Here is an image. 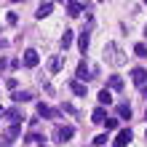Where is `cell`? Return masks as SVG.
I'll return each mask as SVG.
<instances>
[{"mask_svg":"<svg viewBox=\"0 0 147 147\" xmlns=\"http://www.w3.org/2000/svg\"><path fill=\"white\" fill-rule=\"evenodd\" d=\"M5 86H8L11 91H16V86H19V80H16V78H8V80H5Z\"/></svg>","mask_w":147,"mask_h":147,"instance_id":"cell-23","label":"cell"},{"mask_svg":"<svg viewBox=\"0 0 147 147\" xmlns=\"http://www.w3.org/2000/svg\"><path fill=\"white\" fill-rule=\"evenodd\" d=\"M105 126H107V128H118V120H115V118H107Z\"/></svg>","mask_w":147,"mask_h":147,"instance_id":"cell-24","label":"cell"},{"mask_svg":"<svg viewBox=\"0 0 147 147\" xmlns=\"http://www.w3.org/2000/svg\"><path fill=\"white\" fill-rule=\"evenodd\" d=\"M3 115H5V110H3V105H0V118H3Z\"/></svg>","mask_w":147,"mask_h":147,"instance_id":"cell-27","label":"cell"},{"mask_svg":"<svg viewBox=\"0 0 147 147\" xmlns=\"http://www.w3.org/2000/svg\"><path fill=\"white\" fill-rule=\"evenodd\" d=\"M88 46H91V38H88V32H83V35L78 38V48H80V54H86Z\"/></svg>","mask_w":147,"mask_h":147,"instance_id":"cell-12","label":"cell"},{"mask_svg":"<svg viewBox=\"0 0 147 147\" xmlns=\"http://www.w3.org/2000/svg\"><path fill=\"white\" fill-rule=\"evenodd\" d=\"M32 99V91H16L13 94V102L16 105H24V102H30Z\"/></svg>","mask_w":147,"mask_h":147,"instance_id":"cell-13","label":"cell"},{"mask_svg":"<svg viewBox=\"0 0 147 147\" xmlns=\"http://www.w3.org/2000/svg\"><path fill=\"white\" fill-rule=\"evenodd\" d=\"M105 59L112 64V67H120V64H126V54L120 51L115 43H107L105 46Z\"/></svg>","mask_w":147,"mask_h":147,"instance_id":"cell-1","label":"cell"},{"mask_svg":"<svg viewBox=\"0 0 147 147\" xmlns=\"http://www.w3.org/2000/svg\"><path fill=\"white\" fill-rule=\"evenodd\" d=\"M131 139H134L131 131H128V128H123V131H118V136H115V142H112V147H126Z\"/></svg>","mask_w":147,"mask_h":147,"instance_id":"cell-4","label":"cell"},{"mask_svg":"<svg viewBox=\"0 0 147 147\" xmlns=\"http://www.w3.org/2000/svg\"><path fill=\"white\" fill-rule=\"evenodd\" d=\"M83 8L86 5H80V3H67V13H70V16H80Z\"/></svg>","mask_w":147,"mask_h":147,"instance_id":"cell-17","label":"cell"},{"mask_svg":"<svg viewBox=\"0 0 147 147\" xmlns=\"http://www.w3.org/2000/svg\"><path fill=\"white\" fill-rule=\"evenodd\" d=\"M118 115L126 118V120H131V107H128V105H118Z\"/></svg>","mask_w":147,"mask_h":147,"instance_id":"cell-18","label":"cell"},{"mask_svg":"<svg viewBox=\"0 0 147 147\" xmlns=\"http://www.w3.org/2000/svg\"><path fill=\"white\" fill-rule=\"evenodd\" d=\"M99 102H102V105H110V102H112V94H110L107 88H102V91H99Z\"/></svg>","mask_w":147,"mask_h":147,"instance_id":"cell-20","label":"cell"},{"mask_svg":"<svg viewBox=\"0 0 147 147\" xmlns=\"http://www.w3.org/2000/svg\"><path fill=\"white\" fill-rule=\"evenodd\" d=\"M70 88H72L75 96H86V83H80V80H70Z\"/></svg>","mask_w":147,"mask_h":147,"instance_id":"cell-11","label":"cell"},{"mask_svg":"<svg viewBox=\"0 0 147 147\" xmlns=\"http://www.w3.org/2000/svg\"><path fill=\"white\" fill-rule=\"evenodd\" d=\"M0 46H3V40H0Z\"/></svg>","mask_w":147,"mask_h":147,"instance_id":"cell-30","label":"cell"},{"mask_svg":"<svg viewBox=\"0 0 147 147\" xmlns=\"http://www.w3.org/2000/svg\"><path fill=\"white\" fill-rule=\"evenodd\" d=\"M144 32H147V27H144Z\"/></svg>","mask_w":147,"mask_h":147,"instance_id":"cell-31","label":"cell"},{"mask_svg":"<svg viewBox=\"0 0 147 147\" xmlns=\"http://www.w3.org/2000/svg\"><path fill=\"white\" fill-rule=\"evenodd\" d=\"M51 11H54V3H43V5H38V19H43V16H48Z\"/></svg>","mask_w":147,"mask_h":147,"instance_id":"cell-16","label":"cell"},{"mask_svg":"<svg viewBox=\"0 0 147 147\" xmlns=\"http://www.w3.org/2000/svg\"><path fill=\"white\" fill-rule=\"evenodd\" d=\"M131 80H134V86H144V80H147V70H142V67H134V70H131Z\"/></svg>","mask_w":147,"mask_h":147,"instance_id":"cell-5","label":"cell"},{"mask_svg":"<svg viewBox=\"0 0 147 147\" xmlns=\"http://www.w3.org/2000/svg\"><path fill=\"white\" fill-rule=\"evenodd\" d=\"M107 83H110V88H112V91H120V88H123V78H120V75H110V80H107Z\"/></svg>","mask_w":147,"mask_h":147,"instance_id":"cell-14","label":"cell"},{"mask_svg":"<svg viewBox=\"0 0 147 147\" xmlns=\"http://www.w3.org/2000/svg\"><path fill=\"white\" fill-rule=\"evenodd\" d=\"M3 67H5V59H0V70H3Z\"/></svg>","mask_w":147,"mask_h":147,"instance_id":"cell-26","label":"cell"},{"mask_svg":"<svg viewBox=\"0 0 147 147\" xmlns=\"http://www.w3.org/2000/svg\"><path fill=\"white\" fill-rule=\"evenodd\" d=\"M88 75H91V67L86 62H80L78 64V78H80V80H88Z\"/></svg>","mask_w":147,"mask_h":147,"instance_id":"cell-15","label":"cell"},{"mask_svg":"<svg viewBox=\"0 0 147 147\" xmlns=\"http://www.w3.org/2000/svg\"><path fill=\"white\" fill-rule=\"evenodd\" d=\"M62 67H64V59H62V56H51V62H48V70H51V72L56 75Z\"/></svg>","mask_w":147,"mask_h":147,"instance_id":"cell-8","label":"cell"},{"mask_svg":"<svg viewBox=\"0 0 147 147\" xmlns=\"http://www.w3.org/2000/svg\"><path fill=\"white\" fill-rule=\"evenodd\" d=\"M134 54L144 59V56H147V46H144V43H136V46H134Z\"/></svg>","mask_w":147,"mask_h":147,"instance_id":"cell-21","label":"cell"},{"mask_svg":"<svg viewBox=\"0 0 147 147\" xmlns=\"http://www.w3.org/2000/svg\"><path fill=\"white\" fill-rule=\"evenodd\" d=\"M3 118H8V120H13V123H22V112H19V107H11V110H5V115Z\"/></svg>","mask_w":147,"mask_h":147,"instance_id":"cell-10","label":"cell"},{"mask_svg":"<svg viewBox=\"0 0 147 147\" xmlns=\"http://www.w3.org/2000/svg\"><path fill=\"white\" fill-rule=\"evenodd\" d=\"M19 134H22V123H13V126H8L5 128V142H11V139H19Z\"/></svg>","mask_w":147,"mask_h":147,"instance_id":"cell-6","label":"cell"},{"mask_svg":"<svg viewBox=\"0 0 147 147\" xmlns=\"http://www.w3.org/2000/svg\"><path fill=\"white\" fill-rule=\"evenodd\" d=\"M144 118H147V110H144Z\"/></svg>","mask_w":147,"mask_h":147,"instance_id":"cell-29","label":"cell"},{"mask_svg":"<svg viewBox=\"0 0 147 147\" xmlns=\"http://www.w3.org/2000/svg\"><path fill=\"white\" fill-rule=\"evenodd\" d=\"M91 120H94V123H105V120H107V110L105 107H96V110L91 112Z\"/></svg>","mask_w":147,"mask_h":147,"instance_id":"cell-9","label":"cell"},{"mask_svg":"<svg viewBox=\"0 0 147 147\" xmlns=\"http://www.w3.org/2000/svg\"><path fill=\"white\" fill-rule=\"evenodd\" d=\"M0 147H8V144H5V142H0Z\"/></svg>","mask_w":147,"mask_h":147,"instance_id":"cell-28","label":"cell"},{"mask_svg":"<svg viewBox=\"0 0 147 147\" xmlns=\"http://www.w3.org/2000/svg\"><path fill=\"white\" fill-rule=\"evenodd\" d=\"M16 22H19V16H16V13L11 11V13H8V24H16Z\"/></svg>","mask_w":147,"mask_h":147,"instance_id":"cell-25","label":"cell"},{"mask_svg":"<svg viewBox=\"0 0 147 147\" xmlns=\"http://www.w3.org/2000/svg\"><path fill=\"white\" fill-rule=\"evenodd\" d=\"M72 136H75V128H72V126H59L56 131H54V139H56V142L72 139Z\"/></svg>","mask_w":147,"mask_h":147,"instance_id":"cell-2","label":"cell"},{"mask_svg":"<svg viewBox=\"0 0 147 147\" xmlns=\"http://www.w3.org/2000/svg\"><path fill=\"white\" fill-rule=\"evenodd\" d=\"M107 142H110V139H107V134H99L96 139H94V144H96V147H105Z\"/></svg>","mask_w":147,"mask_h":147,"instance_id":"cell-22","label":"cell"},{"mask_svg":"<svg viewBox=\"0 0 147 147\" xmlns=\"http://www.w3.org/2000/svg\"><path fill=\"white\" fill-rule=\"evenodd\" d=\"M38 115H40V118H56L59 110H51L48 105H43V102H40V105H38Z\"/></svg>","mask_w":147,"mask_h":147,"instance_id":"cell-7","label":"cell"},{"mask_svg":"<svg viewBox=\"0 0 147 147\" xmlns=\"http://www.w3.org/2000/svg\"><path fill=\"white\" fill-rule=\"evenodd\" d=\"M72 46V30H64V35H62V48H70Z\"/></svg>","mask_w":147,"mask_h":147,"instance_id":"cell-19","label":"cell"},{"mask_svg":"<svg viewBox=\"0 0 147 147\" xmlns=\"http://www.w3.org/2000/svg\"><path fill=\"white\" fill-rule=\"evenodd\" d=\"M22 62H24V67H38L40 56H38L35 48H27V51H24V59H22Z\"/></svg>","mask_w":147,"mask_h":147,"instance_id":"cell-3","label":"cell"}]
</instances>
